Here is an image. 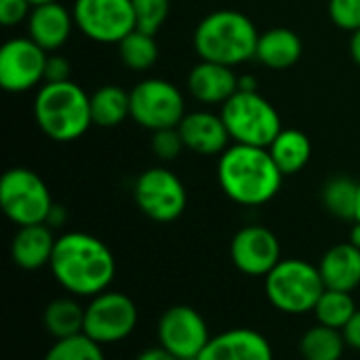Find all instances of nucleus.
<instances>
[{"mask_svg":"<svg viewBox=\"0 0 360 360\" xmlns=\"http://www.w3.org/2000/svg\"><path fill=\"white\" fill-rule=\"evenodd\" d=\"M70 80V61L63 55L49 53L44 65V82H63Z\"/></svg>","mask_w":360,"mask_h":360,"instance_id":"72a5a7b5","label":"nucleus"},{"mask_svg":"<svg viewBox=\"0 0 360 360\" xmlns=\"http://www.w3.org/2000/svg\"><path fill=\"white\" fill-rule=\"evenodd\" d=\"M158 346L177 360H198L211 333L202 314L190 306H173L158 321Z\"/></svg>","mask_w":360,"mask_h":360,"instance_id":"f8f14e48","label":"nucleus"},{"mask_svg":"<svg viewBox=\"0 0 360 360\" xmlns=\"http://www.w3.org/2000/svg\"><path fill=\"white\" fill-rule=\"evenodd\" d=\"M42 325L55 342L80 335L84 333V308L72 297L53 300L44 308Z\"/></svg>","mask_w":360,"mask_h":360,"instance_id":"5701e85b","label":"nucleus"},{"mask_svg":"<svg viewBox=\"0 0 360 360\" xmlns=\"http://www.w3.org/2000/svg\"><path fill=\"white\" fill-rule=\"evenodd\" d=\"M42 360H105L103 346L80 333L68 340H57Z\"/></svg>","mask_w":360,"mask_h":360,"instance_id":"c85d7f7f","label":"nucleus"},{"mask_svg":"<svg viewBox=\"0 0 360 360\" xmlns=\"http://www.w3.org/2000/svg\"><path fill=\"white\" fill-rule=\"evenodd\" d=\"M49 266L59 287L74 297H95L108 291L116 276L114 253L86 232L61 234Z\"/></svg>","mask_w":360,"mask_h":360,"instance_id":"f257e3e1","label":"nucleus"},{"mask_svg":"<svg viewBox=\"0 0 360 360\" xmlns=\"http://www.w3.org/2000/svg\"><path fill=\"white\" fill-rule=\"evenodd\" d=\"M283 177L268 148L234 143L219 154L217 179L224 194L236 205L259 207L270 202L278 194Z\"/></svg>","mask_w":360,"mask_h":360,"instance_id":"f03ea898","label":"nucleus"},{"mask_svg":"<svg viewBox=\"0 0 360 360\" xmlns=\"http://www.w3.org/2000/svg\"><path fill=\"white\" fill-rule=\"evenodd\" d=\"M133 196L139 211L158 224H171L179 219L188 205L186 186L173 171L165 167L146 169L135 181Z\"/></svg>","mask_w":360,"mask_h":360,"instance_id":"1a4fd4ad","label":"nucleus"},{"mask_svg":"<svg viewBox=\"0 0 360 360\" xmlns=\"http://www.w3.org/2000/svg\"><path fill=\"white\" fill-rule=\"evenodd\" d=\"M356 221H360V184H359V200H356Z\"/></svg>","mask_w":360,"mask_h":360,"instance_id":"79ce46f5","label":"nucleus"},{"mask_svg":"<svg viewBox=\"0 0 360 360\" xmlns=\"http://www.w3.org/2000/svg\"><path fill=\"white\" fill-rule=\"evenodd\" d=\"M350 55H352V59L356 61V65L360 68V30L352 32V38H350Z\"/></svg>","mask_w":360,"mask_h":360,"instance_id":"4c0bfd02","label":"nucleus"},{"mask_svg":"<svg viewBox=\"0 0 360 360\" xmlns=\"http://www.w3.org/2000/svg\"><path fill=\"white\" fill-rule=\"evenodd\" d=\"M184 146L194 152V154H202V156H215V154H224L230 146V133L226 129V122L221 118V114H213V112H188L184 116V120L177 127Z\"/></svg>","mask_w":360,"mask_h":360,"instance_id":"2eb2a0df","label":"nucleus"},{"mask_svg":"<svg viewBox=\"0 0 360 360\" xmlns=\"http://www.w3.org/2000/svg\"><path fill=\"white\" fill-rule=\"evenodd\" d=\"M135 360H177V359H175L173 354H169L167 350H162L160 346H156V348H148V350L139 352Z\"/></svg>","mask_w":360,"mask_h":360,"instance_id":"c9c22d12","label":"nucleus"},{"mask_svg":"<svg viewBox=\"0 0 360 360\" xmlns=\"http://www.w3.org/2000/svg\"><path fill=\"white\" fill-rule=\"evenodd\" d=\"M181 91L165 78H146L131 91V118L143 129H175L186 116Z\"/></svg>","mask_w":360,"mask_h":360,"instance_id":"6e6552de","label":"nucleus"},{"mask_svg":"<svg viewBox=\"0 0 360 360\" xmlns=\"http://www.w3.org/2000/svg\"><path fill=\"white\" fill-rule=\"evenodd\" d=\"M135 302L120 291H103L91 297L84 308V335L99 346L124 342L137 327Z\"/></svg>","mask_w":360,"mask_h":360,"instance_id":"9d476101","label":"nucleus"},{"mask_svg":"<svg viewBox=\"0 0 360 360\" xmlns=\"http://www.w3.org/2000/svg\"><path fill=\"white\" fill-rule=\"evenodd\" d=\"M348 243H352L356 249H360V221H354V226H352V230H350Z\"/></svg>","mask_w":360,"mask_h":360,"instance_id":"ea45409f","label":"nucleus"},{"mask_svg":"<svg viewBox=\"0 0 360 360\" xmlns=\"http://www.w3.org/2000/svg\"><path fill=\"white\" fill-rule=\"evenodd\" d=\"M188 91L205 105H224L238 91V76L228 65L200 59L188 74Z\"/></svg>","mask_w":360,"mask_h":360,"instance_id":"a211bd4d","label":"nucleus"},{"mask_svg":"<svg viewBox=\"0 0 360 360\" xmlns=\"http://www.w3.org/2000/svg\"><path fill=\"white\" fill-rule=\"evenodd\" d=\"M53 198L38 173L25 167L8 169L0 179V207L19 228L46 224Z\"/></svg>","mask_w":360,"mask_h":360,"instance_id":"0eeeda50","label":"nucleus"},{"mask_svg":"<svg viewBox=\"0 0 360 360\" xmlns=\"http://www.w3.org/2000/svg\"><path fill=\"white\" fill-rule=\"evenodd\" d=\"M34 118L49 139L76 141L93 124L91 95L72 80L44 82L34 99Z\"/></svg>","mask_w":360,"mask_h":360,"instance_id":"20e7f679","label":"nucleus"},{"mask_svg":"<svg viewBox=\"0 0 360 360\" xmlns=\"http://www.w3.org/2000/svg\"><path fill=\"white\" fill-rule=\"evenodd\" d=\"M131 2L137 19V30L154 36L169 17L171 0H131Z\"/></svg>","mask_w":360,"mask_h":360,"instance_id":"c756f323","label":"nucleus"},{"mask_svg":"<svg viewBox=\"0 0 360 360\" xmlns=\"http://www.w3.org/2000/svg\"><path fill=\"white\" fill-rule=\"evenodd\" d=\"M32 8L34 6L30 0H0V23L11 27L21 21H27Z\"/></svg>","mask_w":360,"mask_h":360,"instance_id":"473e14b6","label":"nucleus"},{"mask_svg":"<svg viewBox=\"0 0 360 360\" xmlns=\"http://www.w3.org/2000/svg\"><path fill=\"white\" fill-rule=\"evenodd\" d=\"M344 340L348 344V348L360 352V310H356V314L350 319V323L344 327Z\"/></svg>","mask_w":360,"mask_h":360,"instance_id":"f704fd0d","label":"nucleus"},{"mask_svg":"<svg viewBox=\"0 0 360 360\" xmlns=\"http://www.w3.org/2000/svg\"><path fill=\"white\" fill-rule=\"evenodd\" d=\"M348 348L344 333L325 325L310 327L300 340V352L304 360H340Z\"/></svg>","mask_w":360,"mask_h":360,"instance_id":"393cba45","label":"nucleus"},{"mask_svg":"<svg viewBox=\"0 0 360 360\" xmlns=\"http://www.w3.org/2000/svg\"><path fill=\"white\" fill-rule=\"evenodd\" d=\"M74 13L61 2H46L32 8L27 17V36L46 53L61 49L74 30Z\"/></svg>","mask_w":360,"mask_h":360,"instance_id":"f3484780","label":"nucleus"},{"mask_svg":"<svg viewBox=\"0 0 360 360\" xmlns=\"http://www.w3.org/2000/svg\"><path fill=\"white\" fill-rule=\"evenodd\" d=\"M304 53L302 38L289 27H272L259 34L255 59L270 70L293 68Z\"/></svg>","mask_w":360,"mask_h":360,"instance_id":"412c9836","label":"nucleus"},{"mask_svg":"<svg viewBox=\"0 0 360 360\" xmlns=\"http://www.w3.org/2000/svg\"><path fill=\"white\" fill-rule=\"evenodd\" d=\"M32 6H38V4H46V2H59V0H30Z\"/></svg>","mask_w":360,"mask_h":360,"instance_id":"a19ab883","label":"nucleus"},{"mask_svg":"<svg viewBox=\"0 0 360 360\" xmlns=\"http://www.w3.org/2000/svg\"><path fill=\"white\" fill-rule=\"evenodd\" d=\"M184 139L175 129H160L152 133V150L160 160H175L184 150Z\"/></svg>","mask_w":360,"mask_h":360,"instance_id":"2f4dec72","label":"nucleus"},{"mask_svg":"<svg viewBox=\"0 0 360 360\" xmlns=\"http://www.w3.org/2000/svg\"><path fill=\"white\" fill-rule=\"evenodd\" d=\"M219 114L234 143L268 148L283 131L276 108L257 91H236Z\"/></svg>","mask_w":360,"mask_h":360,"instance_id":"423d86ee","label":"nucleus"},{"mask_svg":"<svg viewBox=\"0 0 360 360\" xmlns=\"http://www.w3.org/2000/svg\"><path fill=\"white\" fill-rule=\"evenodd\" d=\"M63 221H65V209H61V207L53 205V209H51V213H49L46 224H49L51 228H59Z\"/></svg>","mask_w":360,"mask_h":360,"instance_id":"e433bc0d","label":"nucleus"},{"mask_svg":"<svg viewBox=\"0 0 360 360\" xmlns=\"http://www.w3.org/2000/svg\"><path fill=\"white\" fill-rule=\"evenodd\" d=\"M198 360H274V352L266 335L240 327L211 338Z\"/></svg>","mask_w":360,"mask_h":360,"instance_id":"dca6fc26","label":"nucleus"},{"mask_svg":"<svg viewBox=\"0 0 360 360\" xmlns=\"http://www.w3.org/2000/svg\"><path fill=\"white\" fill-rule=\"evenodd\" d=\"M331 21L348 32L360 30V0H329Z\"/></svg>","mask_w":360,"mask_h":360,"instance_id":"7c9ffc66","label":"nucleus"},{"mask_svg":"<svg viewBox=\"0 0 360 360\" xmlns=\"http://www.w3.org/2000/svg\"><path fill=\"white\" fill-rule=\"evenodd\" d=\"M49 53L30 36L11 38L0 49V84L8 93H25L44 82Z\"/></svg>","mask_w":360,"mask_h":360,"instance_id":"ddd939ff","label":"nucleus"},{"mask_svg":"<svg viewBox=\"0 0 360 360\" xmlns=\"http://www.w3.org/2000/svg\"><path fill=\"white\" fill-rule=\"evenodd\" d=\"M356 310L359 308H356L352 293L338 291V289H325V293L321 295V300L314 308V316H316L319 325L344 331V327L350 323V319L356 314Z\"/></svg>","mask_w":360,"mask_h":360,"instance_id":"bb28decb","label":"nucleus"},{"mask_svg":"<svg viewBox=\"0 0 360 360\" xmlns=\"http://www.w3.org/2000/svg\"><path fill=\"white\" fill-rule=\"evenodd\" d=\"M323 205L325 209L344 221H356V200H359V184L346 175L331 177L323 188Z\"/></svg>","mask_w":360,"mask_h":360,"instance_id":"a878e982","label":"nucleus"},{"mask_svg":"<svg viewBox=\"0 0 360 360\" xmlns=\"http://www.w3.org/2000/svg\"><path fill=\"white\" fill-rule=\"evenodd\" d=\"M118 53L122 63L133 72L150 70L158 59V44L152 34L133 30L127 38L118 42Z\"/></svg>","mask_w":360,"mask_h":360,"instance_id":"cd10ccee","label":"nucleus"},{"mask_svg":"<svg viewBox=\"0 0 360 360\" xmlns=\"http://www.w3.org/2000/svg\"><path fill=\"white\" fill-rule=\"evenodd\" d=\"M238 91H257L253 76H238Z\"/></svg>","mask_w":360,"mask_h":360,"instance_id":"58836bf2","label":"nucleus"},{"mask_svg":"<svg viewBox=\"0 0 360 360\" xmlns=\"http://www.w3.org/2000/svg\"><path fill=\"white\" fill-rule=\"evenodd\" d=\"M72 13L76 27L101 44H118L137 30L131 0H74Z\"/></svg>","mask_w":360,"mask_h":360,"instance_id":"9b49d317","label":"nucleus"},{"mask_svg":"<svg viewBox=\"0 0 360 360\" xmlns=\"http://www.w3.org/2000/svg\"><path fill=\"white\" fill-rule=\"evenodd\" d=\"M319 272L327 289L352 293L360 285V249L352 243L333 245L323 255Z\"/></svg>","mask_w":360,"mask_h":360,"instance_id":"aec40b11","label":"nucleus"},{"mask_svg":"<svg viewBox=\"0 0 360 360\" xmlns=\"http://www.w3.org/2000/svg\"><path fill=\"white\" fill-rule=\"evenodd\" d=\"M91 118L97 127H118L131 118V93L116 84H105L91 95Z\"/></svg>","mask_w":360,"mask_h":360,"instance_id":"b1692460","label":"nucleus"},{"mask_svg":"<svg viewBox=\"0 0 360 360\" xmlns=\"http://www.w3.org/2000/svg\"><path fill=\"white\" fill-rule=\"evenodd\" d=\"M325 289L319 266L304 259H281L266 276L268 302L276 310L293 316L314 312Z\"/></svg>","mask_w":360,"mask_h":360,"instance_id":"39448f33","label":"nucleus"},{"mask_svg":"<svg viewBox=\"0 0 360 360\" xmlns=\"http://www.w3.org/2000/svg\"><path fill=\"white\" fill-rule=\"evenodd\" d=\"M259 32L240 11L221 8L200 19L194 30V51L202 61L236 68L257 53Z\"/></svg>","mask_w":360,"mask_h":360,"instance_id":"7ed1b4c3","label":"nucleus"},{"mask_svg":"<svg viewBox=\"0 0 360 360\" xmlns=\"http://www.w3.org/2000/svg\"><path fill=\"white\" fill-rule=\"evenodd\" d=\"M57 236L49 224L23 226L11 243V259L21 270H40L51 264Z\"/></svg>","mask_w":360,"mask_h":360,"instance_id":"6ab92c4d","label":"nucleus"},{"mask_svg":"<svg viewBox=\"0 0 360 360\" xmlns=\"http://www.w3.org/2000/svg\"><path fill=\"white\" fill-rule=\"evenodd\" d=\"M230 259L247 276H268L281 262V243L276 234L264 226H247L238 230L230 243Z\"/></svg>","mask_w":360,"mask_h":360,"instance_id":"4468645a","label":"nucleus"},{"mask_svg":"<svg viewBox=\"0 0 360 360\" xmlns=\"http://www.w3.org/2000/svg\"><path fill=\"white\" fill-rule=\"evenodd\" d=\"M268 152L283 175H295L308 165L312 156V143L304 131L283 129L268 146Z\"/></svg>","mask_w":360,"mask_h":360,"instance_id":"4be33fe9","label":"nucleus"}]
</instances>
